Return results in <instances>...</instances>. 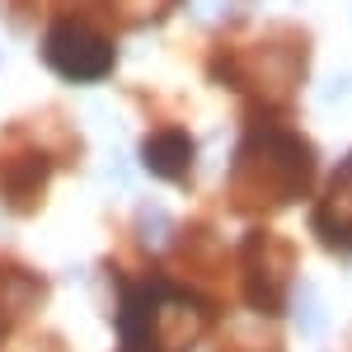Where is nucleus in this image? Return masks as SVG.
Segmentation results:
<instances>
[{
    "instance_id": "f257e3e1",
    "label": "nucleus",
    "mask_w": 352,
    "mask_h": 352,
    "mask_svg": "<svg viewBox=\"0 0 352 352\" xmlns=\"http://www.w3.org/2000/svg\"><path fill=\"white\" fill-rule=\"evenodd\" d=\"M207 324L202 300L169 287V282H141L122 310V338L132 352H188Z\"/></svg>"
},
{
    "instance_id": "f03ea898",
    "label": "nucleus",
    "mask_w": 352,
    "mask_h": 352,
    "mask_svg": "<svg viewBox=\"0 0 352 352\" xmlns=\"http://www.w3.org/2000/svg\"><path fill=\"white\" fill-rule=\"evenodd\" d=\"M310 184V151L305 141L277 127H258L244 136L240 151V197H263V202H287Z\"/></svg>"
},
{
    "instance_id": "7ed1b4c3",
    "label": "nucleus",
    "mask_w": 352,
    "mask_h": 352,
    "mask_svg": "<svg viewBox=\"0 0 352 352\" xmlns=\"http://www.w3.org/2000/svg\"><path fill=\"white\" fill-rule=\"evenodd\" d=\"M43 56H47V66L61 71L66 80H99V76L113 71V43L104 33H94L89 24H80V19H61L47 33Z\"/></svg>"
},
{
    "instance_id": "20e7f679",
    "label": "nucleus",
    "mask_w": 352,
    "mask_h": 352,
    "mask_svg": "<svg viewBox=\"0 0 352 352\" xmlns=\"http://www.w3.org/2000/svg\"><path fill=\"white\" fill-rule=\"evenodd\" d=\"M244 263H249V300L258 310H277L282 305V272L292 268L287 244L272 235H254L244 244Z\"/></svg>"
},
{
    "instance_id": "39448f33",
    "label": "nucleus",
    "mask_w": 352,
    "mask_h": 352,
    "mask_svg": "<svg viewBox=\"0 0 352 352\" xmlns=\"http://www.w3.org/2000/svg\"><path fill=\"white\" fill-rule=\"evenodd\" d=\"M315 235L333 249H352V155L329 179L320 212H315Z\"/></svg>"
},
{
    "instance_id": "423d86ee",
    "label": "nucleus",
    "mask_w": 352,
    "mask_h": 352,
    "mask_svg": "<svg viewBox=\"0 0 352 352\" xmlns=\"http://www.w3.org/2000/svg\"><path fill=\"white\" fill-rule=\"evenodd\" d=\"M141 160L151 174H160V179H184L192 164V141L184 132H155L146 146H141Z\"/></svg>"
},
{
    "instance_id": "0eeeda50",
    "label": "nucleus",
    "mask_w": 352,
    "mask_h": 352,
    "mask_svg": "<svg viewBox=\"0 0 352 352\" xmlns=\"http://www.w3.org/2000/svg\"><path fill=\"white\" fill-rule=\"evenodd\" d=\"M47 184V160L43 155H28L24 164H14L10 169V179H5V192H10V202L14 207H24V202H33V192Z\"/></svg>"
}]
</instances>
